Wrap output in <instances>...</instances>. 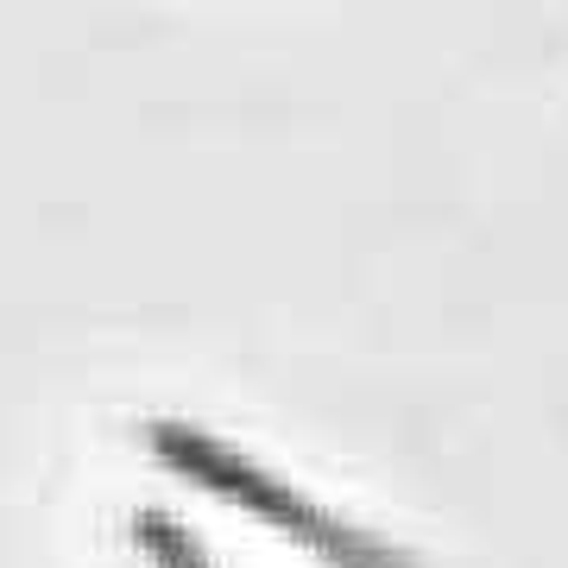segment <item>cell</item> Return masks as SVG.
<instances>
[{"instance_id":"2","label":"cell","mask_w":568,"mask_h":568,"mask_svg":"<svg viewBox=\"0 0 568 568\" xmlns=\"http://www.w3.org/2000/svg\"><path fill=\"white\" fill-rule=\"evenodd\" d=\"M126 530H133V544H140V556L152 568H209L196 530L183 525V518H171V511L145 506V511H133V525Z\"/></svg>"},{"instance_id":"1","label":"cell","mask_w":568,"mask_h":568,"mask_svg":"<svg viewBox=\"0 0 568 568\" xmlns=\"http://www.w3.org/2000/svg\"><path fill=\"white\" fill-rule=\"evenodd\" d=\"M145 448H152V462L171 467L178 480H190V487L215 493L222 506H234V511H246V518L272 525L278 537H291L297 549H310L323 568H417L405 549L379 544V537H366L361 525H347V518L323 511L310 493L284 487L278 474H265L253 455H241V448L222 443V436H209L203 424L152 417V424H145Z\"/></svg>"}]
</instances>
